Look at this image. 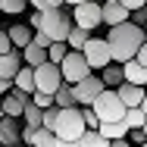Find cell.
Instances as JSON below:
<instances>
[{
	"label": "cell",
	"mask_w": 147,
	"mask_h": 147,
	"mask_svg": "<svg viewBox=\"0 0 147 147\" xmlns=\"http://www.w3.org/2000/svg\"><path fill=\"white\" fill-rule=\"evenodd\" d=\"M119 3H122L128 13H131V9H141V6H147V0H119Z\"/></svg>",
	"instance_id": "8d00e7d4"
},
{
	"label": "cell",
	"mask_w": 147,
	"mask_h": 147,
	"mask_svg": "<svg viewBox=\"0 0 147 147\" xmlns=\"http://www.w3.org/2000/svg\"><path fill=\"white\" fill-rule=\"evenodd\" d=\"M82 53H85V59H88V66L94 69V72H100L103 66H110V63H113V53H110L107 38H94V34H91L88 44L82 47Z\"/></svg>",
	"instance_id": "52a82bcc"
},
{
	"label": "cell",
	"mask_w": 147,
	"mask_h": 147,
	"mask_svg": "<svg viewBox=\"0 0 147 147\" xmlns=\"http://www.w3.org/2000/svg\"><path fill=\"white\" fill-rule=\"evenodd\" d=\"M53 107H59V110H66V107H78L75 103V94H72V85H59V91L53 94Z\"/></svg>",
	"instance_id": "44dd1931"
},
{
	"label": "cell",
	"mask_w": 147,
	"mask_h": 147,
	"mask_svg": "<svg viewBox=\"0 0 147 147\" xmlns=\"http://www.w3.org/2000/svg\"><path fill=\"white\" fill-rule=\"evenodd\" d=\"M34 135H38L34 125H22V144H34Z\"/></svg>",
	"instance_id": "e575fe53"
},
{
	"label": "cell",
	"mask_w": 147,
	"mask_h": 147,
	"mask_svg": "<svg viewBox=\"0 0 147 147\" xmlns=\"http://www.w3.org/2000/svg\"><path fill=\"white\" fill-rule=\"evenodd\" d=\"M144 28L141 25H131V22H122V25H113L110 34H107V44H110V53H113V63H128V59L138 57L141 44H144Z\"/></svg>",
	"instance_id": "6da1fadb"
},
{
	"label": "cell",
	"mask_w": 147,
	"mask_h": 147,
	"mask_svg": "<svg viewBox=\"0 0 147 147\" xmlns=\"http://www.w3.org/2000/svg\"><path fill=\"white\" fill-rule=\"evenodd\" d=\"M13 88L22 91V94H34V69L22 63V69L16 72V78H13Z\"/></svg>",
	"instance_id": "ac0fdd59"
},
{
	"label": "cell",
	"mask_w": 147,
	"mask_h": 147,
	"mask_svg": "<svg viewBox=\"0 0 147 147\" xmlns=\"http://www.w3.org/2000/svg\"><path fill=\"white\" fill-rule=\"evenodd\" d=\"M141 131H144V138H147V122H144V128H141Z\"/></svg>",
	"instance_id": "bcb514c9"
},
{
	"label": "cell",
	"mask_w": 147,
	"mask_h": 147,
	"mask_svg": "<svg viewBox=\"0 0 147 147\" xmlns=\"http://www.w3.org/2000/svg\"><path fill=\"white\" fill-rule=\"evenodd\" d=\"M0 116H3V110H0Z\"/></svg>",
	"instance_id": "816d5d0a"
},
{
	"label": "cell",
	"mask_w": 147,
	"mask_h": 147,
	"mask_svg": "<svg viewBox=\"0 0 147 147\" xmlns=\"http://www.w3.org/2000/svg\"><path fill=\"white\" fill-rule=\"evenodd\" d=\"M82 119H85L88 128H97V125H100V119H97V113H94L91 107H82Z\"/></svg>",
	"instance_id": "4dcf8cb0"
},
{
	"label": "cell",
	"mask_w": 147,
	"mask_h": 147,
	"mask_svg": "<svg viewBox=\"0 0 147 147\" xmlns=\"http://www.w3.org/2000/svg\"><path fill=\"white\" fill-rule=\"evenodd\" d=\"M22 147H31V144H22Z\"/></svg>",
	"instance_id": "f907efd6"
},
{
	"label": "cell",
	"mask_w": 147,
	"mask_h": 147,
	"mask_svg": "<svg viewBox=\"0 0 147 147\" xmlns=\"http://www.w3.org/2000/svg\"><path fill=\"white\" fill-rule=\"evenodd\" d=\"M9 88H13V82H6V78H0V97H3V94H6Z\"/></svg>",
	"instance_id": "60d3db41"
},
{
	"label": "cell",
	"mask_w": 147,
	"mask_h": 147,
	"mask_svg": "<svg viewBox=\"0 0 147 147\" xmlns=\"http://www.w3.org/2000/svg\"><path fill=\"white\" fill-rule=\"evenodd\" d=\"M97 131L107 138V141H116V138H128V125L125 122H100Z\"/></svg>",
	"instance_id": "ffe728a7"
},
{
	"label": "cell",
	"mask_w": 147,
	"mask_h": 147,
	"mask_svg": "<svg viewBox=\"0 0 147 147\" xmlns=\"http://www.w3.org/2000/svg\"><path fill=\"white\" fill-rule=\"evenodd\" d=\"M22 63L34 69V66L47 63V50H44V47H38V44L31 41V44H25V47H22Z\"/></svg>",
	"instance_id": "d6986e66"
},
{
	"label": "cell",
	"mask_w": 147,
	"mask_h": 147,
	"mask_svg": "<svg viewBox=\"0 0 147 147\" xmlns=\"http://www.w3.org/2000/svg\"><path fill=\"white\" fill-rule=\"evenodd\" d=\"M91 110L97 113V119H100V122H122L128 107L119 100L116 88H103V91H100V97L91 103Z\"/></svg>",
	"instance_id": "3957f363"
},
{
	"label": "cell",
	"mask_w": 147,
	"mask_h": 147,
	"mask_svg": "<svg viewBox=\"0 0 147 147\" xmlns=\"http://www.w3.org/2000/svg\"><path fill=\"white\" fill-rule=\"evenodd\" d=\"M100 22L103 25H122V22H128V9L122 6V3H100Z\"/></svg>",
	"instance_id": "7c38bea8"
},
{
	"label": "cell",
	"mask_w": 147,
	"mask_h": 147,
	"mask_svg": "<svg viewBox=\"0 0 147 147\" xmlns=\"http://www.w3.org/2000/svg\"><path fill=\"white\" fill-rule=\"evenodd\" d=\"M28 25H31V28H38V25H41V13H38V9L28 16Z\"/></svg>",
	"instance_id": "f35d334b"
},
{
	"label": "cell",
	"mask_w": 147,
	"mask_h": 147,
	"mask_svg": "<svg viewBox=\"0 0 147 147\" xmlns=\"http://www.w3.org/2000/svg\"><path fill=\"white\" fill-rule=\"evenodd\" d=\"M128 128H144V122H147V116H144V110L141 107H128L125 110V119H122Z\"/></svg>",
	"instance_id": "cb8c5ba5"
},
{
	"label": "cell",
	"mask_w": 147,
	"mask_h": 147,
	"mask_svg": "<svg viewBox=\"0 0 147 147\" xmlns=\"http://www.w3.org/2000/svg\"><path fill=\"white\" fill-rule=\"evenodd\" d=\"M41 116H44V110L41 107H34V103H25V110H22V122L25 125H34V128H41Z\"/></svg>",
	"instance_id": "d4e9b609"
},
{
	"label": "cell",
	"mask_w": 147,
	"mask_h": 147,
	"mask_svg": "<svg viewBox=\"0 0 147 147\" xmlns=\"http://www.w3.org/2000/svg\"><path fill=\"white\" fill-rule=\"evenodd\" d=\"M59 85H63V72H59L57 63H41V66H34V91H44V94H57Z\"/></svg>",
	"instance_id": "8992f818"
},
{
	"label": "cell",
	"mask_w": 147,
	"mask_h": 147,
	"mask_svg": "<svg viewBox=\"0 0 147 147\" xmlns=\"http://www.w3.org/2000/svg\"><path fill=\"white\" fill-rule=\"evenodd\" d=\"M19 69H22V50H9V53H0V78L13 82Z\"/></svg>",
	"instance_id": "4fadbf2b"
},
{
	"label": "cell",
	"mask_w": 147,
	"mask_h": 147,
	"mask_svg": "<svg viewBox=\"0 0 147 147\" xmlns=\"http://www.w3.org/2000/svg\"><path fill=\"white\" fill-rule=\"evenodd\" d=\"M66 6H78V3H85V0H63Z\"/></svg>",
	"instance_id": "7bdbcfd3"
},
{
	"label": "cell",
	"mask_w": 147,
	"mask_h": 147,
	"mask_svg": "<svg viewBox=\"0 0 147 147\" xmlns=\"http://www.w3.org/2000/svg\"><path fill=\"white\" fill-rule=\"evenodd\" d=\"M100 91H103V82H100V75H94V72H91L85 82L72 85V94H75V103H78V107H91V103L100 97Z\"/></svg>",
	"instance_id": "9c48e42d"
},
{
	"label": "cell",
	"mask_w": 147,
	"mask_h": 147,
	"mask_svg": "<svg viewBox=\"0 0 147 147\" xmlns=\"http://www.w3.org/2000/svg\"><path fill=\"white\" fill-rule=\"evenodd\" d=\"M135 59H138L141 66H147V41L141 44V50H138V57H135Z\"/></svg>",
	"instance_id": "74e56055"
},
{
	"label": "cell",
	"mask_w": 147,
	"mask_h": 147,
	"mask_svg": "<svg viewBox=\"0 0 147 147\" xmlns=\"http://www.w3.org/2000/svg\"><path fill=\"white\" fill-rule=\"evenodd\" d=\"M0 147H22V144H0Z\"/></svg>",
	"instance_id": "f6af8a7d"
},
{
	"label": "cell",
	"mask_w": 147,
	"mask_h": 147,
	"mask_svg": "<svg viewBox=\"0 0 147 147\" xmlns=\"http://www.w3.org/2000/svg\"><path fill=\"white\" fill-rule=\"evenodd\" d=\"M31 100V94H22V91L9 88L3 97H0V110H3V116H13V119H22V110H25V103Z\"/></svg>",
	"instance_id": "30bf717a"
},
{
	"label": "cell",
	"mask_w": 147,
	"mask_h": 147,
	"mask_svg": "<svg viewBox=\"0 0 147 147\" xmlns=\"http://www.w3.org/2000/svg\"><path fill=\"white\" fill-rule=\"evenodd\" d=\"M66 53H69V44H66V41H53V44L47 47V59H50V63H57V66L63 63Z\"/></svg>",
	"instance_id": "83f0119b"
},
{
	"label": "cell",
	"mask_w": 147,
	"mask_h": 147,
	"mask_svg": "<svg viewBox=\"0 0 147 147\" xmlns=\"http://www.w3.org/2000/svg\"><path fill=\"white\" fill-rule=\"evenodd\" d=\"M59 147H78V141H59Z\"/></svg>",
	"instance_id": "b9f144b4"
},
{
	"label": "cell",
	"mask_w": 147,
	"mask_h": 147,
	"mask_svg": "<svg viewBox=\"0 0 147 147\" xmlns=\"http://www.w3.org/2000/svg\"><path fill=\"white\" fill-rule=\"evenodd\" d=\"M31 41H34L38 47H44V50L53 44V41H50V34H47V31H41V28H34V38H31Z\"/></svg>",
	"instance_id": "d6a6232c"
},
{
	"label": "cell",
	"mask_w": 147,
	"mask_h": 147,
	"mask_svg": "<svg viewBox=\"0 0 147 147\" xmlns=\"http://www.w3.org/2000/svg\"><path fill=\"white\" fill-rule=\"evenodd\" d=\"M57 119H59V107H47L44 110V116H41V128H57Z\"/></svg>",
	"instance_id": "f1b7e54d"
},
{
	"label": "cell",
	"mask_w": 147,
	"mask_h": 147,
	"mask_svg": "<svg viewBox=\"0 0 147 147\" xmlns=\"http://www.w3.org/2000/svg\"><path fill=\"white\" fill-rule=\"evenodd\" d=\"M88 38H91V31L78 28V25H72V31L66 34V44H69V50H82V47L88 44Z\"/></svg>",
	"instance_id": "7402d4cb"
},
{
	"label": "cell",
	"mask_w": 147,
	"mask_h": 147,
	"mask_svg": "<svg viewBox=\"0 0 147 147\" xmlns=\"http://www.w3.org/2000/svg\"><path fill=\"white\" fill-rule=\"evenodd\" d=\"M31 147H59V138L50 131V128H38V135H34V144Z\"/></svg>",
	"instance_id": "484cf974"
},
{
	"label": "cell",
	"mask_w": 147,
	"mask_h": 147,
	"mask_svg": "<svg viewBox=\"0 0 147 147\" xmlns=\"http://www.w3.org/2000/svg\"><path fill=\"white\" fill-rule=\"evenodd\" d=\"M103 3H119V0H103Z\"/></svg>",
	"instance_id": "c3c4849f"
},
{
	"label": "cell",
	"mask_w": 147,
	"mask_h": 147,
	"mask_svg": "<svg viewBox=\"0 0 147 147\" xmlns=\"http://www.w3.org/2000/svg\"><path fill=\"white\" fill-rule=\"evenodd\" d=\"M141 110H144V116H147V91H144V100H141Z\"/></svg>",
	"instance_id": "ee69618b"
},
{
	"label": "cell",
	"mask_w": 147,
	"mask_h": 147,
	"mask_svg": "<svg viewBox=\"0 0 147 147\" xmlns=\"http://www.w3.org/2000/svg\"><path fill=\"white\" fill-rule=\"evenodd\" d=\"M141 147H147V141H144V144H141Z\"/></svg>",
	"instance_id": "681fc988"
},
{
	"label": "cell",
	"mask_w": 147,
	"mask_h": 147,
	"mask_svg": "<svg viewBox=\"0 0 147 147\" xmlns=\"http://www.w3.org/2000/svg\"><path fill=\"white\" fill-rule=\"evenodd\" d=\"M59 72H63V82H66V85H78V82L88 78L94 69L88 66V59H85L82 50H69V53L63 57V63H59Z\"/></svg>",
	"instance_id": "5b68a950"
},
{
	"label": "cell",
	"mask_w": 147,
	"mask_h": 147,
	"mask_svg": "<svg viewBox=\"0 0 147 147\" xmlns=\"http://www.w3.org/2000/svg\"><path fill=\"white\" fill-rule=\"evenodd\" d=\"M85 131H88V125H85V119H82V107H66V110H59L57 128H53V135H57L59 141H78Z\"/></svg>",
	"instance_id": "7a4b0ae2"
},
{
	"label": "cell",
	"mask_w": 147,
	"mask_h": 147,
	"mask_svg": "<svg viewBox=\"0 0 147 147\" xmlns=\"http://www.w3.org/2000/svg\"><path fill=\"white\" fill-rule=\"evenodd\" d=\"M144 91H147V88H141V85L122 82V85L116 88V94H119V100H122L125 107H141V100H144Z\"/></svg>",
	"instance_id": "5bb4252c"
},
{
	"label": "cell",
	"mask_w": 147,
	"mask_h": 147,
	"mask_svg": "<svg viewBox=\"0 0 147 147\" xmlns=\"http://www.w3.org/2000/svg\"><path fill=\"white\" fill-rule=\"evenodd\" d=\"M97 75H100L103 88H119V85L125 82V72H122V66H119V63H110V66H103Z\"/></svg>",
	"instance_id": "2e32d148"
},
{
	"label": "cell",
	"mask_w": 147,
	"mask_h": 147,
	"mask_svg": "<svg viewBox=\"0 0 147 147\" xmlns=\"http://www.w3.org/2000/svg\"><path fill=\"white\" fill-rule=\"evenodd\" d=\"M25 9H28V0H0V13L6 16H19Z\"/></svg>",
	"instance_id": "4316f807"
},
{
	"label": "cell",
	"mask_w": 147,
	"mask_h": 147,
	"mask_svg": "<svg viewBox=\"0 0 147 147\" xmlns=\"http://www.w3.org/2000/svg\"><path fill=\"white\" fill-rule=\"evenodd\" d=\"M0 144H22V122L13 116H0Z\"/></svg>",
	"instance_id": "8fae6325"
},
{
	"label": "cell",
	"mask_w": 147,
	"mask_h": 147,
	"mask_svg": "<svg viewBox=\"0 0 147 147\" xmlns=\"http://www.w3.org/2000/svg\"><path fill=\"white\" fill-rule=\"evenodd\" d=\"M31 103H34V107H41V110H47V107H53V97H50V94H44V91H34V94H31Z\"/></svg>",
	"instance_id": "f546056e"
},
{
	"label": "cell",
	"mask_w": 147,
	"mask_h": 147,
	"mask_svg": "<svg viewBox=\"0 0 147 147\" xmlns=\"http://www.w3.org/2000/svg\"><path fill=\"white\" fill-rule=\"evenodd\" d=\"M107 147H131V144H128V138H116V141H110Z\"/></svg>",
	"instance_id": "ab89813d"
},
{
	"label": "cell",
	"mask_w": 147,
	"mask_h": 147,
	"mask_svg": "<svg viewBox=\"0 0 147 147\" xmlns=\"http://www.w3.org/2000/svg\"><path fill=\"white\" fill-rule=\"evenodd\" d=\"M72 25H78V28H85V31L100 28L103 25L100 22V3L97 0H85V3L72 6Z\"/></svg>",
	"instance_id": "ba28073f"
},
{
	"label": "cell",
	"mask_w": 147,
	"mask_h": 147,
	"mask_svg": "<svg viewBox=\"0 0 147 147\" xmlns=\"http://www.w3.org/2000/svg\"><path fill=\"white\" fill-rule=\"evenodd\" d=\"M128 22H131V25H144V22H147V6L131 9V13H128Z\"/></svg>",
	"instance_id": "1f68e13d"
},
{
	"label": "cell",
	"mask_w": 147,
	"mask_h": 147,
	"mask_svg": "<svg viewBox=\"0 0 147 147\" xmlns=\"http://www.w3.org/2000/svg\"><path fill=\"white\" fill-rule=\"evenodd\" d=\"M41 31L50 34V41H66V34L72 31V9H44L41 13Z\"/></svg>",
	"instance_id": "277c9868"
},
{
	"label": "cell",
	"mask_w": 147,
	"mask_h": 147,
	"mask_svg": "<svg viewBox=\"0 0 147 147\" xmlns=\"http://www.w3.org/2000/svg\"><path fill=\"white\" fill-rule=\"evenodd\" d=\"M141 28H144V38H147V22H144V25H141Z\"/></svg>",
	"instance_id": "7dc6e473"
},
{
	"label": "cell",
	"mask_w": 147,
	"mask_h": 147,
	"mask_svg": "<svg viewBox=\"0 0 147 147\" xmlns=\"http://www.w3.org/2000/svg\"><path fill=\"white\" fill-rule=\"evenodd\" d=\"M144 141H147V138H144L141 128H128V144H131V147H141Z\"/></svg>",
	"instance_id": "836d02e7"
},
{
	"label": "cell",
	"mask_w": 147,
	"mask_h": 147,
	"mask_svg": "<svg viewBox=\"0 0 147 147\" xmlns=\"http://www.w3.org/2000/svg\"><path fill=\"white\" fill-rule=\"evenodd\" d=\"M9 50H16V47H13L9 34H6V31H0V53H9Z\"/></svg>",
	"instance_id": "d590c367"
},
{
	"label": "cell",
	"mask_w": 147,
	"mask_h": 147,
	"mask_svg": "<svg viewBox=\"0 0 147 147\" xmlns=\"http://www.w3.org/2000/svg\"><path fill=\"white\" fill-rule=\"evenodd\" d=\"M122 72H125V82L147 88V66H141L138 59H128V63H122Z\"/></svg>",
	"instance_id": "9a60e30c"
},
{
	"label": "cell",
	"mask_w": 147,
	"mask_h": 147,
	"mask_svg": "<svg viewBox=\"0 0 147 147\" xmlns=\"http://www.w3.org/2000/svg\"><path fill=\"white\" fill-rule=\"evenodd\" d=\"M107 144H110V141H107L97 128H88V131L78 138V147H107Z\"/></svg>",
	"instance_id": "603a6c76"
},
{
	"label": "cell",
	"mask_w": 147,
	"mask_h": 147,
	"mask_svg": "<svg viewBox=\"0 0 147 147\" xmlns=\"http://www.w3.org/2000/svg\"><path fill=\"white\" fill-rule=\"evenodd\" d=\"M6 34H9L13 47H16V50H22L25 44H31V38H34V28H31V25H9V28H6Z\"/></svg>",
	"instance_id": "e0dca14e"
}]
</instances>
